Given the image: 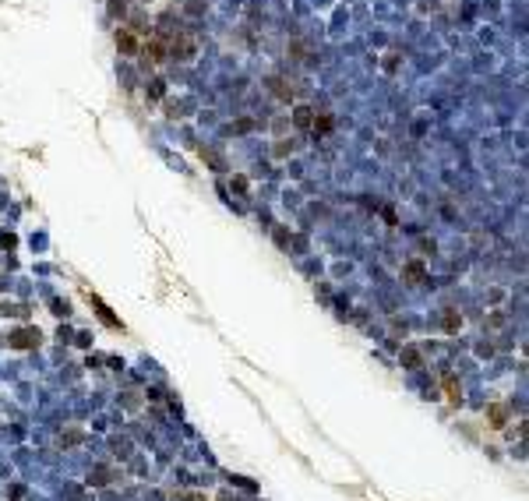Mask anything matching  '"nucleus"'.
<instances>
[{"label":"nucleus","instance_id":"ddd939ff","mask_svg":"<svg viewBox=\"0 0 529 501\" xmlns=\"http://www.w3.org/2000/svg\"><path fill=\"white\" fill-rule=\"evenodd\" d=\"M78 441H81V431H71V434L60 438V445H78Z\"/></svg>","mask_w":529,"mask_h":501},{"label":"nucleus","instance_id":"0eeeda50","mask_svg":"<svg viewBox=\"0 0 529 501\" xmlns=\"http://www.w3.org/2000/svg\"><path fill=\"white\" fill-rule=\"evenodd\" d=\"M311 127H314V134H328L332 131V117H328V113H324V117H314Z\"/></svg>","mask_w":529,"mask_h":501},{"label":"nucleus","instance_id":"39448f33","mask_svg":"<svg viewBox=\"0 0 529 501\" xmlns=\"http://www.w3.org/2000/svg\"><path fill=\"white\" fill-rule=\"evenodd\" d=\"M444 392H448L452 402H462V392H459V385H455V374H444Z\"/></svg>","mask_w":529,"mask_h":501},{"label":"nucleus","instance_id":"1a4fd4ad","mask_svg":"<svg viewBox=\"0 0 529 501\" xmlns=\"http://www.w3.org/2000/svg\"><path fill=\"white\" fill-rule=\"evenodd\" d=\"M402 364H406V367H420V350L406 346V350H402Z\"/></svg>","mask_w":529,"mask_h":501},{"label":"nucleus","instance_id":"f8f14e48","mask_svg":"<svg viewBox=\"0 0 529 501\" xmlns=\"http://www.w3.org/2000/svg\"><path fill=\"white\" fill-rule=\"evenodd\" d=\"M89 480H92L96 487H103V484H109V470H103V466H99V470H96V473H92Z\"/></svg>","mask_w":529,"mask_h":501},{"label":"nucleus","instance_id":"9d476101","mask_svg":"<svg viewBox=\"0 0 529 501\" xmlns=\"http://www.w3.org/2000/svg\"><path fill=\"white\" fill-rule=\"evenodd\" d=\"M406 276H410V283H420V279H423V265H420V261H410V265H406Z\"/></svg>","mask_w":529,"mask_h":501},{"label":"nucleus","instance_id":"f03ea898","mask_svg":"<svg viewBox=\"0 0 529 501\" xmlns=\"http://www.w3.org/2000/svg\"><path fill=\"white\" fill-rule=\"evenodd\" d=\"M170 57L191 60L194 57V39H187V35H173V39H170Z\"/></svg>","mask_w":529,"mask_h":501},{"label":"nucleus","instance_id":"f257e3e1","mask_svg":"<svg viewBox=\"0 0 529 501\" xmlns=\"http://www.w3.org/2000/svg\"><path fill=\"white\" fill-rule=\"evenodd\" d=\"M7 346L14 350H28V346H39V328H18L7 335Z\"/></svg>","mask_w":529,"mask_h":501},{"label":"nucleus","instance_id":"6e6552de","mask_svg":"<svg viewBox=\"0 0 529 501\" xmlns=\"http://www.w3.org/2000/svg\"><path fill=\"white\" fill-rule=\"evenodd\" d=\"M268 89H272L279 99H290V96H293V89H286V85H282V78H268Z\"/></svg>","mask_w":529,"mask_h":501},{"label":"nucleus","instance_id":"7ed1b4c3","mask_svg":"<svg viewBox=\"0 0 529 501\" xmlns=\"http://www.w3.org/2000/svg\"><path fill=\"white\" fill-rule=\"evenodd\" d=\"M116 46H120V53H124V57H134V53H138V35H134L131 28H120V32H116Z\"/></svg>","mask_w":529,"mask_h":501},{"label":"nucleus","instance_id":"423d86ee","mask_svg":"<svg viewBox=\"0 0 529 501\" xmlns=\"http://www.w3.org/2000/svg\"><path fill=\"white\" fill-rule=\"evenodd\" d=\"M293 120H297V127H311V120H314V113H311V106H297V113H293Z\"/></svg>","mask_w":529,"mask_h":501},{"label":"nucleus","instance_id":"4468645a","mask_svg":"<svg viewBox=\"0 0 529 501\" xmlns=\"http://www.w3.org/2000/svg\"><path fill=\"white\" fill-rule=\"evenodd\" d=\"M459 325V314L455 311H444V328H455Z\"/></svg>","mask_w":529,"mask_h":501},{"label":"nucleus","instance_id":"9b49d317","mask_svg":"<svg viewBox=\"0 0 529 501\" xmlns=\"http://www.w3.org/2000/svg\"><path fill=\"white\" fill-rule=\"evenodd\" d=\"M505 406H491V423H494V427H505Z\"/></svg>","mask_w":529,"mask_h":501},{"label":"nucleus","instance_id":"20e7f679","mask_svg":"<svg viewBox=\"0 0 529 501\" xmlns=\"http://www.w3.org/2000/svg\"><path fill=\"white\" fill-rule=\"evenodd\" d=\"M141 53H145V57H148L152 64H159L162 57H166V46H162L159 39H152V43H145V46H141Z\"/></svg>","mask_w":529,"mask_h":501}]
</instances>
